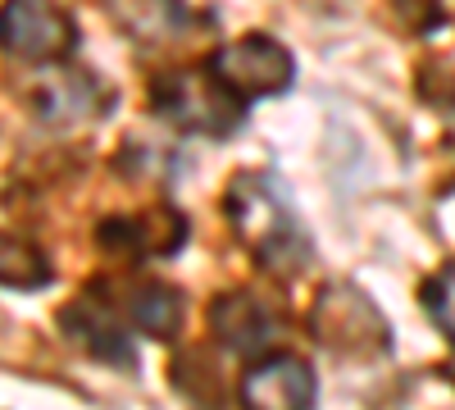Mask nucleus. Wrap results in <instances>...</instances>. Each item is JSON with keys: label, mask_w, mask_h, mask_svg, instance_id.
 <instances>
[{"label": "nucleus", "mask_w": 455, "mask_h": 410, "mask_svg": "<svg viewBox=\"0 0 455 410\" xmlns=\"http://www.w3.org/2000/svg\"><path fill=\"white\" fill-rule=\"evenodd\" d=\"M100 246L119 260H160V255H178V246L187 242V214L173 205H150L137 214H119L105 219L96 229Z\"/></svg>", "instance_id": "obj_8"}, {"label": "nucleus", "mask_w": 455, "mask_h": 410, "mask_svg": "<svg viewBox=\"0 0 455 410\" xmlns=\"http://www.w3.org/2000/svg\"><path fill=\"white\" fill-rule=\"evenodd\" d=\"M105 10L119 19V28L146 46H164L192 28V10L182 0H105Z\"/></svg>", "instance_id": "obj_10"}, {"label": "nucleus", "mask_w": 455, "mask_h": 410, "mask_svg": "<svg viewBox=\"0 0 455 410\" xmlns=\"http://www.w3.org/2000/svg\"><path fill=\"white\" fill-rule=\"evenodd\" d=\"M124 310H128V319H132L141 333L169 342V338H178V328H182V319H187V296H182L178 287H169V283H137V287L128 292Z\"/></svg>", "instance_id": "obj_12"}, {"label": "nucleus", "mask_w": 455, "mask_h": 410, "mask_svg": "<svg viewBox=\"0 0 455 410\" xmlns=\"http://www.w3.org/2000/svg\"><path fill=\"white\" fill-rule=\"evenodd\" d=\"M223 210L264 274L300 278L310 269V260H315L310 229L300 223L291 197L283 192V182L274 173H259V169L237 173L223 192Z\"/></svg>", "instance_id": "obj_1"}, {"label": "nucleus", "mask_w": 455, "mask_h": 410, "mask_svg": "<svg viewBox=\"0 0 455 410\" xmlns=\"http://www.w3.org/2000/svg\"><path fill=\"white\" fill-rule=\"evenodd\" d=\"M60 328L64 338L78 347L83 356L100 360V365H114V369H137V356H132V342H128V328L124 319L114 315L100 296H78L60 310Z\"/></svg>", "instance_id": "obj_9"}, {"label": "nucleus", "mask_w": 455, "mask_h": 410, "mask_svg": "<svg viewBox=\"0 0 455 410\" xmlns=\"http://www.w3.org/2000/svg\"><path fill=\"white\" fill-rule=\"evenodd\" d=\"M392 10H396V19L410 28V32H433V28H442V5L437 0H392Z\"/></svg>", "instance_id": "obj_16"}, {"label": "nucleus", "mask_w": 455, "mask_h": 410, "mask_svg": "<svg viewBox=\"0 0 455 410\" xmlns=\"http://www.w3.org/2000/svg\"><path fill=\"white\" fill-rule=\"evenodd\" d=\"M196 360H201V374L192 379L187 369H173V383H178V392L192 401L196 410H223L219 401H223V388H219V369H214V360L196 347Z\"/></svg>", "instance_id": "obj_15"}, {"label": "nucleus", "mask_w": 455, "mask_h": 410, "mask_svg": "<svg viewBox=\"0 0 455 410\" xmlns=\"http://www.w3.org/2000/svg\"><path fill=\"white\" fill-rule=\"evenodd\" d=\"M242 410H315V369L306 356H264L251 360V369L237 383Z\"/></svg>", "instance_id": "obj_7"}, {"label": "nucleus", "mask_w": 455, "mask_h": 410, "mask_svg": "<svg viewBox=\"0 0 455 410\" xmlns=\"http://www.w3.org/2000/svg\"><path fill=\"white\" fill-rule=\"evenodd\" d=\"M0 274H5V287L32 292L51 278V260L28 237H5V246H0Z\"/></svg>", "instance_id": "obj_13"}, {"label": "nucleus", "mask_w": 455, "mask_h": 410, "mask_svg": "<svg viewBox=\"0 0 455 410\" xmlns=\"http://www.w3.org/2000/svg\"><path fill=\"white\" fill-rule=\"evenodd\" d=\"M442 374H446V379H451V383H455V356H451V360H446V365H442Z\"/></svg>", "instance_id": "obj_17"}, {"label": "nucleus", "mask_w": 455, "mask_h": 410, "mask_svg": "<svg viewBox=\"0 0 455 410\" xmlns=\"http://www.w3.org/2000/svg\"><path fill=\"white\" fill-rule=\"evenodd\" d=\"M210 333L219 347L237 351L246 360H264L274 356L269 347L283 333V319L259 292H223L210 301Z\"/></svg>", "instance_id": "obj_6"}, {"label": "nucleus", "mask_w": 455, "mask_h": 410, "mask_svg": "<svg viewBox=\"0 0 455 410\" xmlns=\"http://www.w3.org/2000/svg\"><path fill=\"white\" fill-rule=\"evenodd\" d=\"M210 73L237 100H264V96H278L296 83V60L274 36L246 32L210 55Z\"/></svg>", "instance_id": "obj_4"}, {"label": "nucleus", "mask_w": 455, "mask_h": 410, "mask_svg": "<svg viewBox=\"0 0 455 410\" xmlns=\"http://www.w3.org/2000/svg\"><path fill=\"white\" fill-rule=\"evenodd\" d=\"M150 109L178 133L196 137H233L242 128V100L228 92L210 64L205 68H173L150 83Z\"/></svg>", "instance_id": "obj_2"}, {"label": "nucleus", "mask_w": 455, "mask_h": 410, "mask_svg": "<svg viewBox=\"0 0 455 410\" xmlns=\"http://www.w3.org/2000/svg\"><path fill=\"white\" fill-rule=\"evenodd\" d=\"M0 42L14 60L28 64H60L78 46V28H73L68 10L55 0H5L0 14Z\"/></svg>", "instance_id": "obj_5"}, {"label": "nucleus", "mask_w": 455, "mask_h": 410, "mask_svg": "<svg viewBox=\"0 0 455 410\" xmlns=\"http://www.w3.org/2000/svg\"><path fill=\"white\" fill-rule=\"evenodd\" d=\"M32 105L46 124H78V119L100 115L109 100H96V78H87L78 68H64L51 83L32 87Z\"/></svg>", "instance_id": "obj_11"}, {"label": "nucleus", "mask_w": 455, "mask_h": 410, "mask_svg": "<svg viewBox=\"0 0 455 410\" xmlns=\"http://www.w3.org/2000/svg\"><path fill=\"white\" fill-rule=\"evenodd\" d=\"M310 338L332 356L364 360V356H378L392 347V328L360 283L332 278L319 287L315 306H310Z\"/></svg>", "instance_id": "obj_3"}, {"label": "nucleus", "mask_w": 455, "mask_h": 410, "mask_svg": "<svg viewBox=\"0 0 455 410\" xmlns=\"http://www.w3.org/2000/svg\"><path fill=\"white\" fill-rule=\"evenodd\" d=\"M419 301H424L428 319H433V324L446 333V338L455 342V260H451V265H442L433 278H424Z\"/></svg>", "instance_id": "obj_14"}]
</instances>
